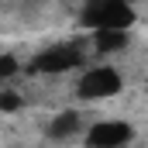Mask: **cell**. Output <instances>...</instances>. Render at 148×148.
<instances>
[{"label": "cell", "mask_w": 148, "mask_h": 148, "mask_svg": "<svg viewBox=\"0 0 148 148\" xmlns=\"http://www.w3.org/2000/svg\"><path fill=\"white\" fill-rule=\"evenodd\" d=\"M76 66H83V52L76 48V45H52V48H45V52H38L35 59H31V69L35 73H69Z\"/></svg>", "instance_id": "obj_3"}, {"label": "cell", "mask_w": 148, "mask_h": 148, "mask_svg": "<svg viewBox=\"0 0 148 148\" xmlns=\"http://www.w3.org/2000/svg\"><path fill=\"white\" fill-rule=\"evenodd\" d=\"M131 138H134V127L127 121H97L86 131V145L93 148H117V145H127Z\"/></svg>", "instance_id": "obj_4"}, {"label": "cell", "mask_w": 148, "mask_h": 148, "mask_svg": "<svg viewBox=\"0 0 148 148\" xmlns=\"http://www.w3.org/2000/svg\"><path fill=\"white\" fill-rule=\"evenodd\" d=\"M21 103H24V100H21L17 93H0V110H3V114H14Z\"/></svg>", "instance_id": "obj_8"}, {"label": "cell", "mask_w": 148, "mask_h": 148, "mask_svg": "<svg viewBox=\"0 0 148 148\" xmlns=\"http://www.w3.org/2000/svg\"><path fill=\"white\" fill-rule=\"evenodd\" d=\"M90 41H93V48L100 55L121 52V48H127V28H100V31H93Z\"/></svg>", "instance_id": "obj_5"}, {"label": "cell", "mask_w": 148, "mask_h": 148, "mask_svg": "<svg viewBox=\"0 0 148 148\" xmlns=\"http://www.w3.org/2000/svg\"><path fill=\"white\" fill-rule=\"evenodd\" d=\"M79 131V114L76 110H62L52 117V124H48V134L52 138H69V134H76Z\"/></svg>", "instance_id": "obj_6"}, {"label": "cell", "mask_w": 148, "mask_h": 148, "mask_svg": "<svg viewBox=\"0 0 148 148\" xmlns=\"http://www.w3.org/2000/svg\"><path fill=\"white\" fill-rule=\"evenodd\" d=\"M17 73H21V62H17V55H0V83L14 79Z\"/></svg>", "instance_id": "obj_7"}, {"label": "cell", "mask_w": 148, "mask_h": 148, "mask_svg": "<svg viewBox=\"0 0 148 148\" xmlns=\"http://www.w3.org/2000/svg\"><path fill=\"white\" fill-rule=\"evenodd\" d=\"M134 7L131 0H86L83 3V28L90 31H100V28H131L134 24Z\"/></svg>", "instance_id": "obj_1"}, {"label": "cell", "mask_w": 148, "mask_h": 148, "mask_svg": "<svg viewBox=\"0 0 148 148\" xmlns=\"http://www.w3.org/2000/svg\"><path fill=\"white\" fill-rule=\"evenodd\" d=\"M121 86H124V79H121V73L114 66H90L79 76L76 93L83 100H110V97L121 93Z\"/></svg>", "instance_id": "obj_2"}]
</instances>
